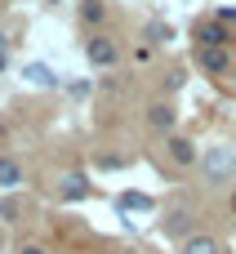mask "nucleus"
Returning <instances> with one entry per match:
<instances>
[{
    "label": "nucleus",
    "instance_id": "f257e3e1",
    "mask_svg": "<svg viewBox=\"0 0 236 254\" xmlns=\"http://www.w3.org/2000/svg\"><path fill=\"white\" fill-rule=\"evenodd\" d=\"M85 58H89V67H116V63H120V45H116L112 36L94 31V36L85 40Z\"/></svg>",
    "mask_w": 236,
    "mask_h": 254
},
{
    "label": "nucleus",
    "instance_id": "f03ea898",
    "mask_svg": "<svg viewBox=\"0 0 236 254\" xmlns=\"http://www.w3.org/2000/svg\"><path fill=\"white\" fill-rule=\"evenodd\" d=\"M201 170H205L210 183H228V179L236 174V156L228 152V147H210V152L201 156Z\"/></svg>",
    "mask_w": 236,
    "mask_h": 254
},
{
    "label": "nucleus",
    "instance_id": "7ed1b4c3",
    "mask_svg": "<svg viewBox=\"0 0 236 254\" xmlns=\"http://www.w3.org/2000/svg\"><path fill=\"white\" fill-rule=\"evenodd\" d=\"M196 67L210 71V76H228V71H232V54H228V45H196Z\"/></svg>",
    "mask_w": 236,
    "mask_h": 254
},
{
    "label": "nucleus",
    "instance_id": "20e7f679",
    "mask_svg": "<svg viewBox=\"0 0 236 254\" xmlns=\"http://www.w3.org/2000/svg\"><path fill=\"white\" fill-rule=\"evenodd\" d=\"M89 192H94V183L85 174H62L58 179V201H85Z\"/></svg>",
    "mask_w": 236,
    "mask_h": 254
},
{
    "label": "nucleus",
    "instance_id": "39448f33",
    "mask_svg": "<svg viewBox=\"0 0 236 254\" xmlns=\"http://www.w3.org/2000/svg\"><path fill=\"white\" fill-rule=\"evenodd\" d=\"M196 40H201V45H228L232 36H228V22L205 18V22H196Z\"/></svg>",
    "mask_w": 236,
    "mask_h": 254
},
{
    "label": "nucleus",
    "instance_id": "423d86ee",
    "mask_svg": "<svg viewBox=\"0 0 236 254\" xmlns=\"http://www.w3.org/2000/svg\"><path fill=\"white\" fill-rule=\"evenodd\" d=\"M165 147H170V161H174V165H196V143H192V138L174 134Z\"/></svg>",
    "mask_w": 236,
    "mask_h": 254
},
{
    "label": "nucleus",
    "instance_id": "0eeeda50",
    "mask_svg": "<svg viewBox=\"0 0 236 254\" xmlns=\"http://www.w3.org/2000/svg\"><path fill=\"white\" fill-rule=\"evenodd\" d=\"M161 228H165L170 237H192V210H187V205H178V210H170Z\"/></svg>",
    "mask_w": 236,
    "mask_h": 254
},
{
    "label": "nucleus",
    "instance_id": "6e6552de",
    "mask_svg": "<svg viewBox=\"0 0 236 254\" xmlns=\"http://www.w3.org/2000/svg\"><path fill=\"white\" fill-rule=\"evenodd\" d=\"M174 121H178V112H174L170 103H152V107H147V125H152V129H165V134H170Z\"/></svg>",
    "mask_w": 236,
    "mask_h": 254
},
{
    "label": "nucleus",
    "instance_id": "1a4fd4ad",
    "mask_svg": "<svg viewBox=\"0 0 236 254\" xmlns=\"http://www.w3.org/2000/svg\"><path fill=\"white\" fill-rule=\"evenodd\" d=\"M116 205H120L125 214H152V210H156V201H152L147 192H125V196H120Z\"/></svg>",
    "mask_w": 236,
    "mask_h": 254
},
{
    "label": "nucleus",
    "instance_id": "9d476101",
    "mask_svg": "<svg viewBox=\"0 0 236 254\" xmlns=\"http://www.w3.org/2000/svg\"><path fill=\"white\" fill-rule=\"evenodd\" d=\"M0 188H4V192L22 188V161H13V156H0Z\"/></svg>",
    "mask_w": 236,
    "mask_h": 254
},
{
    "label": "nucleus",
    "instance_id": "9b49d317",
    "mask_svg": "<svg viewBox=\"0 0 236 254\" xmlns=\"http://www.w3.org/2000/svg\"><path fill=\"white\" fill-rule=\"evenodd\" d=\"M183 254H219V241L210 232H192V237H183Z\"/></svg>",
    "mask_w": 236,
    "mask_h": 254
},
{
    "label": "nucleus",
    "instance_id": "f8f14e48",
    "mask_svg": "<svg viewBox=\"0 0 236 254\" xmlns=\"http://www.w3.org/2000/svg\"><path fill=\"white\" fill-rule=\"evenodd\" d=\"M22 76H27V80H31V85H40V89H45V85H54V80H58V76H54V71H49V67H45V63H27V67H22Z\"/></svg>",
    "mask_w": 236,
    "mask_h": 254
},
{
    "label": "nucleus",
    "instance_id": "ddd939ff",
    "mask_svg": "<svg viewBox=\"0 0 236 254\" xmlns=\"http://www.w3.org/2000/svg\"><path fill=\"white\" fill-rule=\"evenodd\" d=\"M80 18H85L89 27H98V22L107 18V4H103V0H85V4H80Z\"/></svg>",
    "mask_w": 236,
    "mask_h": 254
},
{
    "label": "nucleus",
    "instance_id": "4468645a",
    "mask_svg": "<svg viewBox=\"0 0 236 254\" xmlns=\"http://www.w3.org/2000/svg\"><path fill=\"white\" fill-rule=\"evenodd\" d=\"M147 40H152V45L170 40V27H165V22H152V27H147Z\"/></svg>",
    "mask_w": 236,
    "mask_h": 254
},
{
    "label": "nucleus",
    "instance_id": "2eb2a0df",
    "mask_svg": "<svg viewBox=\"0 0 236 254\" xmlns=\"http://www.w3.org/2000/svg\"><path fill=\"white\" fill-rule=\"evenodd\" d=\"M214 18H219V22H236V4H223V9H219Z\"/></svg>",
    "mask_w": 236,
    "mask_h": 254
},
{
    "label": "nucleus",
    "instance_id": "dca6fc26",
    "mask_svg": "<svg viewBox=\"0 0 236 254\" xmlns=\"http://www.w3.org/2000/svg\"><path fill=\"white\" fill-rule=\"evenodd\" d=\"M18 254H49V250H45V246H22Z\"/></svg>",
    "mask_w": 236,
    "mask_h": 254
},
{
    "label": "nucleus",
    "instance_id": "f3484780",
    "mask_svg": "<svg viewBox=\"0 0 236 254\" xmlns=\"http://www.w3.org/2000/svg\"><path fill=\"white\" fill-rule=\"evenodd\" d=\"M0 71H4V49H0Z\"/></svg>",
    "mask_w": 236,
    "mask_h": 254
},
{
    "label": "nucleus",
    "instance_id": "a211bd4d",
    "mask_svg": "<svg viewBox=\"0 0 236 254\" xmlns=\"http://www.w3.org/2000/svg\"><path fill=\"white\" fill-rule=\"evenodd\" d=\"M232 210H236V196H232Z\"/></svg>",
    "mask_w": 236,
    "mask_h": 254
},
{
    "label": "nucleus",
    "instance_id": "6ab92c4d",
    "mask_svg": "<svg viewBox=\"0 0 236 254\" xmlns=\"http://www.w3.org/2000/svg\"><path fill=\"white\" fill-rule=\"evenodd\" d=\"M49 4H58V0H49Z\"/></svg>",
    "mask_w": 236,
    "mask_h": 254
}]
</instances>
